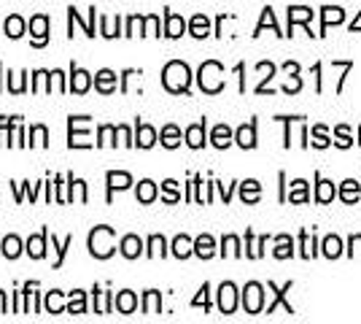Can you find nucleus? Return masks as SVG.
Returning <instances> with one entry per match:
<instances>
[{"label": "nucleus", "mask_w": 361, "mask_h": 324, "mask_svg": "<svg viewBox=\"0 0 361 324\" xmlns=\"http://www.w3.org/2000/svg\"><path fill=\"white\" fill-rule=\"evenodd\" d=\"M19 251H22V241H19L16 235H8V238L3 241V254H6L8 260H14V257H19Z\"/></svg>", "instance_id": "28"}, {"label": "nucleus", "mask_w": 361, "mask_h": 324, "mask_svg": "<svg viewBox=\"0 0 361 324\" xmlns=\"http://www.w3.org/2000/svg\"><path fill=\"white\" fill-rule=\"evenodd\" d=\"M350 246L359 248V254H361V235H353V238H350Z\"/></svg>", "instance_id": "47"}, {"label": "nucleus", "mask_w": 361, "mask_h": 324, "mask_svg": "<svg viewBox=\"0 0 361 324\" xmlns=\"http://www.w3.org/2000/svg\"><path fill=\"white\" fill-rule=\"evenodd\" d=\"M224 254L226 257H229V254H232V257H238V254H240V241H238L235 235H226L224 238Z\"/></svg>", "instance_id": "35"}, {"label": "nucleus", "mask_w": 361, "mask_h": 324, "mask_svg": "<svg viewBox=\"0 0 361 324\" xmlns=\"http://www.w3.org/2000/svg\"><path fill=\"white\" fill-rule=\"evenodd\" d=\"M46 308L51 311V313H62V292L46 294Z\"/></svg>", "instance_id": "34"}, {"label": "nucleus", "mask_w": 361, "mask_h": 324, "mask_svg": "<svg viewBox=\"0 0 361 324\" xmlns=\"http://www.w3.org/2000/svg\"><path fill=\"white\" fill-rule=\"evenodd\" d=\"M186 143H189L192 149H200V146L205 143V122L192 124V127L186 130Z\"/></svg>", "instance_id": "8"}, {"label": "nucleus", "mask_w": 361, "mask_h": 324, "mask_svg": "<svg viewBox=\"0 0 361 324\" xmlns=\"http://www.w3.org/2000/svg\"><path fill=\"white\" fill-rule=\"evenodd\" d=\"M94 84H97L100 92L111 95L116 90V73H114V71H100V73L94 76Z\"/></svg>", "instance_id": "7"}, {"label": "nucleus", "mask_w": 361, "mask_h": 324, "mask_svg": "<svg viewBox=\"0 0 361 324\" xmlns=\"http://www.w3.org/2000/svg\"><path fill=\"white\" fill-rule=\"evenodd\" d=\"M133 184V176H130V173H116V170H111V173H108V189H111V192H114V189H127V186Z\"/></svg>", "instance_id": "14"}, {"label": "nucleus", "mask_w": 361, "mask_h": 324, "mask_svg": "<svg viewBox=\"0 0 361 324\" xmlns=\"http://www.w3.org/2000/svg\"><path fill=\"white\" fill-rule=\"evenodd\" d=\"M337 192H334V184L331 181H318V189H316V200L321 203H329Z\"/></svg>", "instance_id": "32"}, {"label": "nucleus", "mask_w": 361, "mask_h": 324, "mask_svg": "<svg viewBox=\"0 0 361 324\" xmlns=\"http://www.w3.org/2000/svg\"><path fill=\"white\" fill-rule=\"evenodd\" d=\"M192 306H205V308H208V284L200 289V294L195 297V303H192Z\"/></svg>", "instance_id": "45"}, {"label": "nucleus", "mask_w": 361, "mask_h": 324, "mask_svg": "<svg viewBox=\"0 0 361 324\" xmlns=\"http://www.w3.org/2000/svg\"><path fill=\"white\" fill-rule=\"evenodd\" d=\"M213 251H216V244H213L211 235H200V238L195 241V254H197V257L208 260V257H213Z\"/></svg>", "instance_id": "10"}, {"label": "nucleus", "mask_w": 361, "mask_h": 324, "mask_svg": "<svg viewBox=\"0 0 361 324\" xmlns=\"http://www.w3.org/2000/svg\"><path fill=\"white\" fill-rule=\"evenodd\" d=\"M189 81H192V73H189V65L186 62H167L165 73H162V84H165L170 92H186L189 90Z\"/></svg>", "instance_id": "1"}, {"label": "nucleus", "mask_w": 361, "mask_h": 324, "mask_svg": "<svg viewBox=\"0 0 361 324\" xmlns=\"http://www.w3.org/2000/svg\"><path fill=\"white\" fill-rule=\"evenodd\" d=\"M200 87L211 95L221 92V87H224V68L216 60L205 62V65L200 68Z\"/></svg>", "instance_id": "3"}, {"label": "nucleus", "mask_w": 361, "mask_h": 324, "mask_svg": "<svg viewBox=\"0 0 361 324\" xmlns=\"http://www.w3.org/2000/svg\"><path fill=\"white\" fill-rule=\"evenodd\" d=\"M313 143H316L318 149H324V146H329V138H326V130L318 124L316 130H313Z\"/></svg>", "instance_id": "38"}, {"label": "nucleus", "mask_w": 361, "mask_h": 324, "mask_svg": "<svg viewBox=\"0 0 361 324\" xmlns=\"http://www.w3.org/2000/svg\"><path fill=\"white\" fill-rule=\"evenodd\" d=\"M192 251H195V244H192L186 235H178V238L173 241V254H176L178 260H186Z\"/></svg>", "instance_id": "16"}, {"label": "nucleus", "mask_w": 361, "mask_h": 324, "mask_svg": "<svg viewBox=\"0 0 361 324\" xmlns=\"http://www.w3.org/2000/svg\"><path fill=\"white\" fill-rule=\"evenodd\" d=\"M68 311L71 313H84L87 311V303H84V292H71V303H68Z\"/></svg>", "instance_id": "33"}, {"label": "nucleus", "mask_w": 361, "mask_h": 324, "mask_svg": "<svg viewBox=\"0 0 361 324\" xmlns=\"http://www.w3.org/2000/svg\"><path fill=\"white\" fill-rule=\"evenodd\" d=\"M0 313H6V294L0 292Z\"/></svg>", "instance_id": "48"}, {"label": "nucleus", "mask_w": 361, "mask_h": 324, "mask_svg": "<svg viewBox=\"0 0 361 324\" xmlns=\"http://www.w3.org/2000/svg\"><path fill=\"white\" fill-rule=\"evenodd\" d=\"M337 143L343 146V149H348L353 140H350V133H348V127L343 124V127H337Z\"/></svg>", "instance_id": "42"}, {"label": "nucleus", "mask_w": 361, "mask_h": 324, "mask_svg": "<svg viewBox=\"0 0 361 324\" xmlns=\"http://www.w3.org/2000/svg\"><path fill=\"white\" fill-rule=\"evenodd\" d=\"M137 306V297L133 292H119L116 294V308L121 311V313H133Z\"/></svg>", "instance_id": "19"}, {"label": "nucleus", "mask_w": 361, "mask_h": 324, "mask_svg": "<svg viewBox=\"0 0 361 324\" xmlns=\"http://www.w3.org/2000/svg\"><path fill=\"white\" fill-rule=\"evenodd\" d=\"M180 195H178V184L176 181H165V200L167 203H176Z\"/></svg>", "instance_id": "40"}, {"label": "nucleus", "mask_w": 361, "mask_h": 324, "mask_svg": "<svg viewBox=\"0 0 361 324\" xmlns=\"http://www.w3.org/2000/svg\"><path fill=\"white\" fill-rule=\"evenodd\" d=\"M165 19H167L165 35H170V38H178V35H183V30H186V22H183L178 14H170V11H167Z\"/></svg>", "instance_id": "9"}, {"label": "nucleus", "mask_w": 361, "mask_h": 324, "mask_svg": "<svg viewBox=\"0 0 361 324\" xmlns=\"http://www.w3.org/2000/svg\"><path fill=\"white\" fill-rule=\"evenodd\" d=\"M154 198H157V184H154V181H140V184H137V200L151 203Z\"/></svg>", "instance_id": "25"}, {"label": "nucleus", "mask_w": 361, "mask_h": 324, "mask_svg": "<svg viewBox=\"0 0 361 324\" xmlns=\"http://www.w3.org/2000/svg\"><path fill=\"white\" fill-rule=\"evenodd\" d=\"M157 25H159L157 16H146V19H143V35H159V32H157Z\"/></svg>", "instance_id": "39"}, {"label": "nucleus", "mask_w": 361, "mask_h": 324, "mask_svg": "<svg viewBox=\"0 0 361 324\" xmlns=\"http://www.w3.org/2000/svg\"><path fill=\"white\" fill-rule=\"evenodd\" d=\"M30 30H32V44L35 47H44L46 35H49V19L44 14L32 16L30 19Z\"/></svg>", "instance_id": "6"}, {"label": "nucleus", "mask_w": 361, "mask_h": 324, "mask_svg": "<svg viewBox=\"0 0 361 324\" xmlns=\"http://www.w3.org/2000/svg\"><path fill=\"white\" fill-rule=\"evenodd\" d=\"M288 200L291 203L307 200V184H305V181H294V184H291V192H288Z\"/></svg>", "instance_id": "31"}, {"label": "nucleus", "mask_w": 361, "mask_h": 324, "mask_svg": "<svg viewBox=\"0 0 361 324\" xmlns=\"http://www.w3.org/2000/svg\"><path fill=\"white\" fill-rule=\"evenodd\" d=\"M310 19H313V11H310V8H305V6L288 8V22H291V28H294L297 22H310Z\"/></svg>", "instance_id": "26"}, {"label": "nucleus", "mask_w": 361, "mask_h": 324, "mask_svg": "<svg viewBox=\"0 0 361 324\" xmlns=\"http://www.w3.org/2000/svg\"><path fill=\"white\" fill-rule=\"evenodd\" d=\"M294 244H291V238H288V235H281V238H278V248H275V257H278V260H286V257H291V254H294Z\"/></svg>", "instance_id": "30"}, {"label": "nucleus", "mask_w": 361, "mask_h": 324, "mask_svg": "<svg viewBox=\"0 0 361 324\" xmlns=\"http://www.w3.org/2000/svg\"><path fill=\"white\" fill-rule=\"evenodd\" d=\"M119 136H121V140H124L127 146L133 143V140H130V130H127V127H119Z\"/></svg>", "instance_id": "46"}, {"label": "nucleus", "mask_w": 361, "mask_h": 324, "mask_svg": "<svg viewBox=\"0 0 361 324\" xmlns=\"http://www.w3.org/2000/svg\"><path fill=\"white\" fill-rule=\"evenodd\" d=\"M149 246H151V257H162V254H165V238H162V235H154V238H151L149 241Z\"/></svg>", "instance_id": "36"}, {"label": "nucleus", "mask_w": 361, "mask_h": 324, "mask_svg": "<svg viewBox=\"0 0 361 324\" xmlns=\"http://www.w3.org/2000/svg\"><path fill=\"white\" fill-rule=\"evenodd\" d=\"M302 257H313V241H310V235H307V232H302Z\"/></svg>", "instance_id": "43"}, {"label": "nucleus", "mask_w": 361, "mask_h": 324, "mask_svg": "<svg viewBox=\"0 0 361 324\" xmlns=\"http://www.w3.org/2000/svg\"><path fill=\"white\" fill-rule=\"evenodd\" d=\"M90 73L87 71H81V68H73V81H71V90L78 95H84L87 90H90Z\"/></svg>", "instance_id": "13"}, {"label": "nucleus", "mask_w": 361, "mask_h": 324, "mask_svg": "<svg viewBox=\"0 0 361 324\" xmlns=\"http://www.w3.org/2000/svg\"><path fill=\"white\" fill-rule=\"evenodd\" d=\"M32 143H35V146H46V127L44 124L32 127Z\"/></svg>", "instance_id": "41"}, {"label": "nucleus", "mask_w": 361, "mask_h": 324, "mask_svg": "<svg viewBox=\"0 0 361 324\" xmlns=\"http://www.w3.org/2000/svg\"><path fill=\"white\" fill-rule=\"evenodd\" d=\"M140 248H143V244H140L137 235H127V238L121 241V254H124L127 260H135L137 254H140Z\"/></svg>", "instance_id": "11"}, {"label": "nucleus", "mask_w": 361, "mask_h": 324, "mask_svg": "<svg viewBox=\"0 0 361 324\" xmlns=\"http://www.w3.org/2000/svg\"><path fill=\"white\" fill-rule=\"evenodd\" d=\"M114 133H116V130H114V127H108V124H106V127H100V140H97V143H100V146H106V143H111L108 138H111Z\"/></svg>", "instance_id": "44"}, {"label": "nucleus", "mask_w": 361, "mask_h": 324, "mask_svg": "<svg viewBox=\"0 0 361 324\" xmlns=\"http://www.w3.org/2000/svg\"><path fill=\"white\" fill-rule=\"evenodd\" d=\"M259 195H262V186H259V181H243V189H240L243 200L256 203V200H259Z\"/></svg>", "instance_id": "21"}, {"label": "nucleus", "mask_w": 361, "mask_h": 324, "mask_svg": "<svg viewBox=\"0 0 361 324\" xmlns=\"http://www.w3.org/2000/svg\"><path fill=\"white\" fill-rule=\"evenodd\" d=\"M211 32V22H208V16L197 14L195 19H192V35H197V38H205Z\"/></svg>", "instance_id": "23"}, {"label": "nucleus", "mask_w": 361, "mask_h": 324, "mask_svg": "<svg viewBox=\"0 0 361 324\" xmlns=\"http://www.w3.org/2000/svg\"><path fill=\"white\" fill-rule=\"evenodd\" d=\"M229 140H232V130H229L226 124H219V127L213 130V146L226 149V146H229Z\"/></svg>", "instance_id": "20"}, {"label": "nucleus", "mask_w": 361, "mask_h": 324, "mask_svg": "<svg viewBox=\"0 0 361 324\" xmlns=\"http://www.w3.org/2000/svg\"><path fill=\"white\" fill-rule=\"evenodd\" d=\"M359 28H361V16L356 19V22H353V30H359Z\"/></svg>", "instance_id": "49"}, {"label": "nucleus", "mask_w": 361, "mask_h": 324, "mask_svg": "<svg viewBox=\"0 0 361 324\" xmlns=\"http://www.w3.org/2000/svg\"><path fill=\"white\" fill-rule=\"evenodd\" d=\"M3 30H6V35H11V38H19L22 32H25V19L22 16H8L6 19V25H3Z\"/></svg>", "instance_id": "18"}, {"label": "nucleus", "mask_w": 361, "mask_h": 324, "mask_svg": "<svg viewBox=\"0 0 361 324\" xmlns=\"http://www.w3.org/2000/svg\"><path fill=\"white\" fill-rule=\"evenodd\" d=\"M243 306L248 313H259L262 306H264V292H262V284L251 281L245 289H243Z\"/></svg>", "instance_id": "4"}, {"label": "nucleus", "mask_w": 361, "mask_h": 324, "mask_svg": "<svg viewBox=\"0 0 361 324\" xmlns=\"http://www.w3.org/2000/svg\"><path fill=\"white\" fill-rule=\"evenodd\" d=\"M90 251L97 260H106L114 254V227H94L90 232Z\"/></svg>", "instance_id": "2"}, {"label": "nucleus", "mask_w": 361, "mask_h": 324, "mask_svg": "<svg viewBox=\"0 0 361 324\" xmlns=\"http://www.w3.org/2000/svg\"><path fill=\"white\" fill-rule=\"evenodd\" d=\"M154 143H157V133H154V127H151V124H137V146L151 149Z\"/></svg>", "instance_id": "15"}, {"label": "nucleus", "mask_w": 361, "mask_h": 324, "mask_svg": "<svg viewBox=\"0 0 361 324\" xmlns=\"http://www.w3.org/2000/svg\"><path fill=\"white\" fill-rule=\"evenodd\" d=\"M162 143H165L167 149H176L180 143V130L176 124H167L165 130H162Z\"/></svg>", "instance_id": "22"}, {"label": "nucleus", "mask_w": 361, "mask_h": 324, "mask_svg": "<svg viewBox=\"0 0 361 324\" xmlns=\"http://www.w3.org/2000/svg\"><path fill=\"white\" fill-rule=\"evenodd\" d=\"M238 306V289H235V284H221V289H219V308L221 313H232Z\"/></svg>", "instance_id": "5"}, {"label": "nucleus", "mask_w": 361, "mask_h": 324, "mask_svg": "<svg viewBox=\"0 0 361 324\" xmlns=\"http://www.w3.org/2000/svg\"><path fill=\"white\" fill-rule=\"evenodd\" d=\"M324 254L331 257V260H334V257H340V254H343V241H340L337 235H329V238L324 241Z\"/></svg>", "instance_id": "29"}, {"label": "nucleus", "mask_w": 361, "mask_h": 324, "mask_svg": "<svg viewBox=\"0 0 361 324\" xmlns=\"http://www.w3.org/2000/svg\"><path fill=\"white\" fill-rule=\"evenodd\" d=\"M359 181H353V179H348L345 184H343V189H340V198L345 203H353V200H359Z\"/></svg>", "instance_id": "24"}, {"label": "nucleus", "mask_w": 361, "mask_h": 324, "mask_svg": "<svg viewBox=\"0 0 361 324\" xmlns=\"http://www.w3.org/2000/svg\"><path fill=\"white\" fill-rule=\"evenodd\" d=\"M238 143H240L243 149H254V146H256V127H254V122L243 124L240 130H238Z\"/></svg>", "instance_id": "12"}, {"label": "nucleus", "mask_w": 361, "mask_h": 324, "mask_svg": "<svg viewBox=\"0 0 361 324\" xmlns=\"http://www.w3.org/2000/svg\"><path fill=\"white\" fill-rule=\"evenodd\" d=\"M27 251H30V257H35V260H41L46 254V230L41 232V235H32L30 241H27Z\"/></svg>", "instance_id": "17"}, {"label": "nucleus", "mask_w": 361, "mask_h": 324, "mask_svg": "<svg viewBox=\"0 0 361 324\" xmlns=\"http://www.w3.org/2000/svg\"><path fill=\"white\" fill-rule=\"evenodd\" d=\"M143 311L146 313H157L159 311V292H154V289L146 292V306H143Z\"/></svg>", "instance_id": "37"}, {"label": "nucleus", "mask_w": 361, "mask_h": 324, "mask_svg": "<svg viewBox=\"0 0 361 324\" xmlns=\"http://www.w3.org/2000/svg\"><path fill=\"white\" fill-rule=\"evenodd\" d=\"M343 19H345V11H343V8H334V6L324 8V30H326L329 25H340Z\"/></svg>", "instance_id": "27"}]
</instances>
